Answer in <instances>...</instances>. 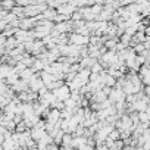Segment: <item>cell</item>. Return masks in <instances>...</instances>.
<instances>
[{
    "label": "cell",
    "mask_w": 150,
    "mask_h": 150,
    "mask_svg": "<svg viewBox=\"0 0 150 150\" xmlns=\"http://www.w3.org/2000/svg\"><path fill=\"white\" fill-rule=\"evenodd\" d=\"M108 100H109L110 105L113 106L115 103L125 102V94H124V91L119 90V88H112V90H110V94L108 96Z\"/></svg>",
    "instance_id": "6da1fadb"
},
{
    "label": "cell",
    "mask_w": 150,
    "mask_h": 150,
    "mask_svg": "<svg viewBox=\"0 0 150 150\" xmlns=\"http://www.w3.org/2000/svg\"><path fill=\"white\" fill-rule=\"evenodd\" d=\"M52 94L54 96V99H56L57 102H65V100L69 99V96H71V90H69L66 86H62L60 88L52 91Z\"/></svg>",
    "instance_id": "7a4b0ae2"
},
{
    "label": "cell",
    "mask_w": 150,
    "mask_h": 150,
    "mask_svg": "<svg viewBox=\"0 0 150 150\" xmlns=\"http://www.w3.org/2000/svg\"><path fill=\"white\" fill-rule=\"evenodd\" d=\"M75 11H77V9H75L74 6H71L68 2H65L62 6H59V8L56 9V12H57L59 15H63V16H68V18H71V15H72Z\"/></svg>",
    "instance_id": "3957f363"
},
{
    "label": "cell",
    "mask_w": 150,
    "mask_h": 150,
    "mask_svg": "<svg viewBox=\"0 0 150 150\" xmlns=\"http://www.w3.org/2000/svg\"><path fill=\"white\" fill-rule=\"evenodd\" d=\"M44 121H46L47 124L56 125V124L60 121V112L56 110V109H50V112H49V115H47V118H46Z\"/></svg>",
    "instance_id": "277c9868"
},
{
    "label": "cell",
    "mask_w": 150,
    "mask_h": 150,
    "mask_svg": "<svg viewBox=\"0 0 150 150\" xmlns=\"http://www.w3.org/2000/svg\"><path fill=\"white\" fill-rule=\"evenodd\" d=\"M43 52H46V49H44V44L41 43V40H34L33 41V49H31V56L37 57Z\"/></svg>",
    "instance_id": "5b68a950"
},
{
    "label": "cell",
    "mask_w": 150,
    "mask_h": 150,
    "mask_svg": "<svg viewBox=\"0 0 150 150\" xmlns=\"http://www.w3.org/2000/svg\"><path fill=\"white\" fill-rule=\"evenodd\" d=\"M11 90H12L15 94H19V93H22V91H27V90H28V83H27V81H22V80H18V81L11 87Z\"/></svg>",
    "instance_id": "8992f818"
},
{
    "label": "cell",
    "mask_w": 150,
    "mask_h": 150,
    "mask_svg": "<svg viewBox=\"0 0 150 150\" xmlns=\"http://www.w3.org/2000/svg\"><path fill=\"white\" fill-rule=\"evenodd\" d=\"M16 46H18V41L15 40V37H8V40H6V43H5V52H6V54H8L11 50H13Z\"/></svg>",
    "instance_id": "52a82bcc"
},
{
    "label": "cell",
    "mask_w": 150,
    "mask_h": 150,
    "mask_svg": "<svg viewBox=\"0 0 150 150\" xmlns=\"http://www.w3.org/2000/svg\"><path fill=\"white\" fill-rule=\"evenodd\" d=\"M35 72L31 69V68H27V69H24L21 74H19V80H22V81H30L31 78H33V75H34Z\"/></svg>",
    "instance_id": "ba28073f"
},
{
    "label": "cell",
    "mask_w": 150,
    "mask_h": 150,
    "mask_svg": "<svg viewBox=\"0 0 150 150\" xmlns=\"http://www.w3.org/2000/svg\"><path fill=\"white\" fill-rule=\"evenodd\" d=\"M102 11H103V3H102V2H94V5L90 6V12H91L96 18L102 13Z\"/></svg>",
    "instance_id": "9c48e42d"
},
{
    "label": "cell",
    "mask_w": 150,
    "mask_h": 150,
    "mask_svg": "<svg viewBox=\"0 0 150 150\" xmlns=\"http://www.w3.org/2000/svg\"><path fill=\"white\" fill-rule=\"evenodd\" d=\"M90 74H91L90 69H81V71L77 74V77H78V78L87 86V84H88V78H90Z\"/></svg>",
    "instance_id": "30bf717a"
},
{
    "label": "cell",
    "mask_w": 150,
    "mask_h": 150,
    "mask_svg": "<svg viewBox=\"0 0 150 150\" xmlns=\"http://www.w3.org/2000/svg\"><path fill=\"white\" fill-rule=\"evenodd\" d=\"M0 8L6 12H11L15 8V2L13 0H5V2H0Z\"/></svg>",
    "instance_id": "8fae6325"
},
{
    "label": "cell",
    "mask_w": 150,
    "mask_h": 150,
    "mask_svg": "<svg viewBox=\"0 0 150 150\" xmlns=\"http://www.w3.org/2000/svg\"><path fill=\"white\" fill-rule=\"evenodd\" d=\"M137 115H138V122L140 124L149 122V119H150V108L147 110H144V112H138Z\"/></svg>",
    "instance_id": "7c38bea8"
},
{
    "label": "cell",
    "mask_w": 150,
    "mask_h": 150,
    "mask_svg": "<svg viewBox=\"0 0 150 150\" xmlns=\"http://www.w3.org/2000/svg\"><path fill=\"white\" fill-rule=\"evenodd\" d=\"M18 80H19V75H18V74H15V72H12V74H9V75H8V78L5 80V83H6L9 87H12Z\"/></svg>",
    "instance_id": "4fadbf2b"
},
{
    "label": "cell",
    "mask_w": 150,
    "mask_h": 150,
    "mask_svg": "<svg viewBox=\"0 0 150 150\" xmlns=\"http://www.w3.org/2000/svg\"><path fill=\"white\" fill-rule=\"evenodd\" d=\"M34 60H35V57H34V56H31V54H28V53H24L22 63L25 65V68H31V66H33V63H34Z\"/></svg>",
    "instance_id": "5bb4252c"
},
{
    "label": "cell",
    "mask_w": 150,
    "mask_h": 150,
    "mask_svg": "<svg viewBox=\"0 0 150 150\" xmlns=\"http://www.w3.org/2000/svg\"><path fill=\"white\" fill-rule=\"evenodd\" d=\"M71 141H72V135L71 134H63V137L60 140V146L62 147H71Z\"/></svg>",
    "instance_id": "9a60e30c"
},
{
    "label": "cell",
    "mask_w": 150,
    "mask_h": 150,
    "mask_svg": "<svg viewBox=\"0 0 150 150\" xmlns=\"http://www.w3.org/2000/svg\"><path fill=\"white\" fill-rule=\"evenodd\" d=\"M31 69H33L34 72H41V71L44 69V65H43V62H41V60L35 59V60H34V63H33V66H31Z\"/></svg>",
    "instance_id": "2e32d148"
},
{
    "label": "cell",
    "mask_w": 150,
    "mask_h": 150,
    "mask_svg": "<svg viewBox=\"0 0 150 150\" xmlns=\"http://www.w3.org/2000/svg\"><path fill=\"white\" fill-rule=\"evenodd\" d=\"M102 71H105V69L102 68V65H100L99 62H96V63H93V65L90 66V72H91V74H100Z\"/></svg>",
    "instance_id": "e0dca14e"
},
{
    "label": "cell",
    "mask_w": 150,
    "mask_h": 150,
    "mask_svg": "<svg viewBox=\"0 0 150 150\" xmlns=\"http://www.w3.org/2000/svg\"><path fill=\"white\" fill-rule=\"evenodd\" d=\"M108 138H109V140H112V141H116V140H121V132H119L118 129H115V128H113V129L110 131V134L108 135Z\"/></svg>",
    "instance_id": "ac0fdd59"
},
{
    "label": "cell",
    "mask_w": 150,
    "mask_h": 150,
    "mask_svg": "<svg viewBox=\"0 0 150 150\" xmlns=\"http://www.w3.org/2000/svg\"><path fill=\"white\" fill-rule=\"evenodd\" d=\"M27 129H28V128H27V125L24 124V121L15 125V132H18V134H22V132H25Z\"/></svg>",
    "instance_id": "d6986e66"
},
{
    "label": "cell",
    "mask_w": 150,
    "mask_h": 150,
    "mask_svg": "<svg viewBox=\"0 0 150 150\" xmlns=\"http://www.w3.org/2000/svg\"><path fill=\"white\" fill-rule=\"evenodd\" d=\"M37 147V141H34V140H27L25 141V150H33V149H35Z\"/></svg>",
    "instance_id": "ffe728a7"
},
{
    "label": "cell",
    "mask_w": 150,
    "mask_h": 150,
    "mask_svg": "<svg viewBox=\"0 0 150 150\" xmlns=\"http://www.w3.org/2000/svg\"><path fill=\"white\" fill-rule=\"evenodd\" d=\"M63 106H65V109H75L77 108V103H75L74 100H71V99H68V100L63 102Z\"/></svg>",
    "instance_id": "44dd1931"
},
{
    "label": "cell",
    "mask_w": 150,
    "mask_h": 150,
    "mask_svg": "<svg viewBox=\"0 0 150 150\" xmlns=\"http://www.w3.org/2000/svg\"><path fill=\"white\" fill-rule=\"evenodd\" d=\"M122 149H124V143H122V140H116V141H113V146H112L110 150H122Z\"/></svg>",
    "instance_id": "7402d4cb"
},
{
    "label": "cell",
    "mask_w": 150,
    "mask_h": 150,
    "mask_svg": "<svg viewBox=\"0 0 150 150\" xmlns=\"http://www.w3.org/2000/svg\"><path fill=\"white\" fill-rule=\"evenodd\" d=\"M9 88H11V87H9L5 81H0V94H5Z\"/></svg>",
    "instance_id": "603a6c76"
},
{
    "label": "cell",
    "mask_w": 150,
    "mask_h": 150,
    "mask_svg": "<svg viewBox=\"0 0 150 150\" xmlns=\"http://www.w3.org/2000/svg\"><path fill=\"white\" fill-rule=\"evenodd\" d=\"M141 138L144 140V143H146V141H150V129H149V128L141 132Z\"/></svg>",
    "instance_id": "cb8c5ba5"
},
{
    "label": "cell",
    "mask_w": 150,
    "mask_h": 150,
    "mask_svg": "<svg viewBox=\"0 0 150 150\" xmlns=\"http://www.w3.org/2000/svg\"><path fill=\"white\" fill-rule=\"evenodd\" d=\"M122 150H135V147H132V146H124Z\"/></svg>",
    "instance_id": "d4e9b609"
},
{
    "label": "cell",
    "mask_w": 150,
    "mask_h": 150,
    "mask_svg": "<svg viewBox=\"0 0 150 150\" xmlns=\"http://www.w3.org/2000/svg\"><path fill=\"white\" fill-rule=\"evenodd\" d=\"M3 100H5V97H3V94H0V103H2Z\"/></svg>",
    "instance_id": "484cf974"
}]
</instances>
